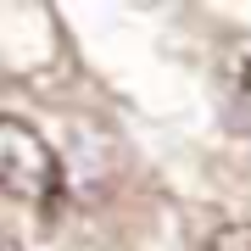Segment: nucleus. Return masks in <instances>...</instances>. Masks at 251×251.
<instances>
[{
  "mask_svg": "<svg viewBox=\"0 0 251 251\" xmlns=\"http://www.w3.org/2000/svg\"><path fill=\"white\" fill-rule=\"evenodd\" d=\"M0 196L17 201L56 196V151L23 117H0Z\"/></svg>",
  "mask_w": 251,
  "mask_h": 251,
  "instance_id": "f257e3e1",
  "label": "nucleus"
},
{
  "mask_svg": "<svg viewBox=\"0 0 251 251\" xmlns=\"http://www.w3.org/2000/svg\"><path fill=\"white\" fill-rule=\"evenodd\" d=\"M206 251H251V224H224L206 240Z\"/></svg>",
  "mask_w": 251,
  "mask_h": 251,
  "instance_id": "7ed1b4c3",
  "label": "nucleus"
},
{
  "mask_svg": "<svg viewBox=\"0 0 251 251\" xmlns=\"http://www.w3.org/2000/svg\"><path fill=\"white\" fill-rule=\"evenodd\" d=\"M224 100H229V123L234 128H251V45H229Z\"/></svg>",
  "mask_w": 251,
  "mask_h": 251,
  "instance_id": "f03ea898",
  "label": "nucleus"
},
{
  "mask_svg": "<svg viewBox=\"0 0 251 251\" xmlns=\"http://www.w3.org/2000/svg\"><path fill=\"white\" fill-rule=\"evenodd\" d=\"M0 251H23V246H17V240H11V234H0Z\"/></svg>",
  "mask_w": 251,
  "mask_h": 251,
  "instance_id": "20e7f679",
  "label": "nucleus"
}]
</instances>
